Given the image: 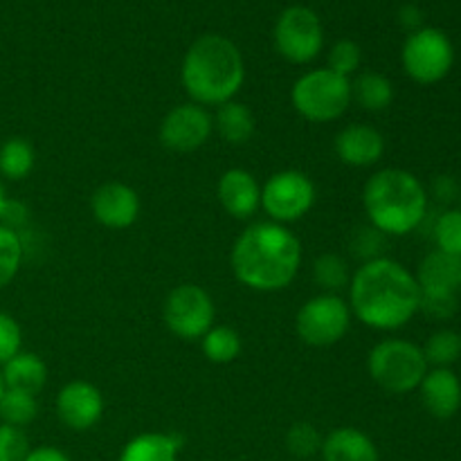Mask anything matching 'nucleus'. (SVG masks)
I'll return each instance as SVG.
<instances>
[{
    "instance_id": "0eeeda50",
    "label": "nucleus",
    "mask_w": 461,
    "mask_h": 461,
    "mask_svg": "<svg viewBox=\"0 0 461 461\" xmlns=\"http://www.w3.org/2000/svg\"><path fill=\"white\" fill-rule=\"evenodd\" d=\"M351 327L349 302L338 293H320L300 306L295 315V331L304 345L324 349L347 336Z\"/></svg>"
},
{
    "instance_id": "5701e85b",
    "label": "nucleus",
    "mask_w": 461,
    "mask_h": 461,
    "mask_svg": "<svg viewBox=\"0 0 461 461\" xmlns=\"http://www.w3.org/2000/svg\"><path fill=\"white\" fill-rule=\"evenodd\" d=\"M351 102L358 104L363 111L381 113L394 102V86L383 72L365 70L351 79Z\"/></svg>"
},
{
    "instance_id": "7c9ffc66",
    "label": "nucleus",
    "mask_w": 461,
    "mask_h": 461,
    "mask_svg": "<svg viewBox=\"0 0 461 461\" xmlns=\"http://www.w3.org/2000/svg\"><path fill=\"white\" fill-rule=\"evenodd\" d=\"M435 241L437 250L461 259V210H448L437 219Z\"/></svg>"
},
{
    "instance_id": "393cba45",
    "label": "nucleus",
    "mask_w": 461,
    "mask_h": 461,
    "mask_svg": "<svg viewBox=\"0 0 461 461\" xmlns=\"http://www.w3.org/2000/svg\"><path fill=\"white\" fill-rule=\"evenodd\" d=\"M201 349L203 356L210 360L212 365H230L239 358L243 349L241 336L234 331L232 327H212L205 336L201 338Z\"/></svg>"
},
{
    "instance_id": "72a5a7b5",
    "label": "nucleus",
    "mask_w": 461,
    "mask_h": 461,
    "mask_svg": "<svg viewBox=\"0 0 461 461\" xmlns=\"http://www.w3.org/2000/svg\"><path fill=\"white\" fill-rule=\"evenodd\" d=\"M30 450V439L23 428L0 423V461H25Z\"/></svg>"
},
{
    "instance_id": "39448f33",
    "label": "nucleus",
    "mask_w": 461,
    "mask_h": 461,
    "mask_svg": "<svg viewBox=\"0 0 461 461\" xmlns=\"http://www.w3.org/2000/svg\"><path fill=\"white\" fill-rule=\"evenodd\" d=\"M291 104L297 115L313 124L340 120L351 106V79L329 68H315L297 77L291 88Z\"/></svg>"
},
{
    "instance_id": "a878e982",
    "label": "nucleus",
    "mask_w": 461,
    "mask_h": 461,
    "mask_svg": "<svg viewBox=\"0 0 461 461\" xmlns=\"http://www.w3.org/2000/svg\"><path fill=\"white\" fill-rule=\"evenodd\" d=\"M313 282L318 284L324 293H338V295H340L342 288H349V282H351L349 264H347L340 255L327 252V255L315 259Z\"/></svg>"
},
{
    "instance_id": "c756f323",
    "label": "nucleus",
    "mask_w": 461,
    "mask_h": 461,
    "mask_svg": "<svg viewBox=\"0 0 461 461\" xmlns=\"http://www.w3.org/2000/svg\"><path fill=\"white\" fill-rule=\"evenodd\" d=\"M324 437L309 421H297L286 432V448L295 459H311L322 450Z\"/></svg>"
},
{
    "instance_id": "aec40b11",
    "label": "nucleus",
    "mask_w": 461,
    "mask_h": 461,
    "mask_svg": "<svg viewBox=\"0 0 461 461\" xmlns=\"http://www.w3.org/2000/svg\"><path fill=\"white\" fill-rule=\"evenodd\" d=\"M0 369H3L7 390L27 392V394L36 396L48 383V365L39 354H32V351H18Z\"/></svg>"
},
{
    "instance_id": "9b49d317",
    "label": "nucleus",
    "mask_w": 461,
    "mask_h": 461,
    "mask_svg": "<svg viewBox=\"0 0 461 461\" xmlns=\"http://www.w3.org/2000/svg\"><path fill=\"white\" fill-rule=\"evenodd\" d=\"M324 45V30L320 16L309 7L293 5L279 14L275 23V48L286 61L311 63Z\"/></svg>"
},
{
    "instance_id": "2eb2a0df",
    "label": "nucleus",
    "mask_w": 461,
    "mask_h": 461,
    "mask_svg": "<svg viewBox=\"0 0 461 461\" xmlns=\"http://www.w3.org/2000/svg\"><path fill=\"white\" fill-rule=\"evenodd\" d=\"M333 151L342 165L367 169L376 165L385 153V138L381 131L369 124H349L336 135Z\"/></svg>"
},
{
    "instance_id": "a211bd4d",
    "label": "nucleus",
    "mask_w": 461,
    "mask_h": 461,
    "mask_svg": "<svg viewBox=\"0 0 461 461\" xmlns=\"http://www.w3.org/2000/svg\"><path fill=\"white\" fill-rule=\"evenodd\" d=\"M320 453L324 461H381L372 437L349 426L329 432Z\"/></svg>"
},
{
    "instance_id": "58836bf2",
    "label": "nucleus",
    "mask_w": 461,
    "mask_h": 461,
    "mask_svg": "<svg viewBox=\"0 0 461 461\" xmlns=\"http://www.w3.org/2000/svg\"><path fill=\"white\" fill-rule=\"evenodd\" d=\"M399 21L401 25L405 27V30H410V34L417 30H421V12H419V7H414V5H405V7H401L399 12Z\"/></svg>"
},
{
    "instance_id": "f3484780",
    "label": "nucleus",
    "mask_w": 461,
    "mask_h": 461,
    "mask_svg": "<svg viewBox=\"0 0 461 461\" xmlns=\"http://www.w3.org/2000/svg\"><path fill=\"white\" fill-rule=\"evenodd\" d=\"M421 401L435 419H450L461 408V381L450 367H432L423 376Z\"/></svg>"
},
{
    "instance_id": "473e14b6",
    "label": "nucleus",
    "mask_w": 461,
    "mask_h": 461,
    "mask_svg": "<svg viewBox=\"0 0 461 461\" xmlns=\"http://www.w3.org/2000/svg\"><path fill=\"white\" fill-rule=\"evenodd\" d=\"M351 255L358 257L363 264L374 259H381L383 250H385V234L381 230H376L374 225H365V228H358L351 237Z\"/></svg>"
},
{
    "instance_id": "ddd939ff",
    "label": "nucleus",
    "mask_w": 461,
    "mask_h": 461,
    "mask_svg": "<svg viewBox=\"0 0 461 461\" xmlns=\"http://www.w3.org/2000/svg\"><path fill=\"white\" fill-rule=\"evenodd\" d=\"M54 408L63 426L75 432H86L102 421L106 401L102 390L93 383L72 381L59 390Z\"/></svg>"
},
{
    "instance_id": "f257e3e1",
    "label": "nucleus",
    "mask_w": 461,
    "mask_h": 461,
    "mask_svg": "<svg viewBox=\"0 0 461 461\" xmlns=\"http://www.w3.org/2000/svg\"><path fill=\"white\" fill-rule=\"evenodd\" d=\"M421 288L399 261L381 257L356 268L349 282L351 315L376 331H396L419 313Z\"/></svg>"
},
{
    "instance_id": "2f4dec72",
    "label": "nucleus",
    "mask_w": 461,
    "mask_h": 461,
    "mask_svg": "<svg viewBox=\"0 0 461 461\" xmlns=\"http://www.w3.org/2000/svg\"><path fill=\"white\" fill-rule=\"evenodd\" d=\"M360 59H363L360 45L356 41L342 39L333 43V48L329 50L327 68L336 72V75L351 79V75H356V70L360 68Z\"/></svg>"
},
{
    "instance_id": "4468645a",
    "label": "nucleus",
    "mask_w": 461,
    "mask_h": 461,
    "mask_svg": "<svg viewBox=\"0 0 461 461\" xmlns=\"http://www.w3.org/2000/svg\"><path fill=\"white\" fill-rule=\"evenodd\" d=\"M90 210H93L95 221L104 228L126 230L140 219L142 203L131 185L104 183L90 196Z\"/></svg>"
},
{
    "instance_id": "4c0bfd02",
    "label": "nucleus",
    "mask_w": 461,
    "mask_h": 461,
    "mask_svg": "<svg viewBox=\"0 0 461 461\" xmlns=\"http://www.w3.org/2000/svg\"><path fill=\"white\" fill-rule=\"evenodd\" d=\"M25 461H70V457L54 446H39V448L30 450Z\"/></svg>"
},
{
    "instance_id": "e433bc0d",
    "label": "nucleus",
    "mask_w": 461,
    "mask_h": 461,
    "mask_svg": "<svg viewBox=\"0 0 461 461\" xmlns=\"http://www.w3.org/2000/svg\"><path fill=\"white\" fill-rule=\"evenodd\" d=\"M0 223L18 232V230L27 223V207L18 201H7V205H5L3 210V216H0Z\"/></svg>"
},
{
    "instance_id": "6ab92c4d",
    "label": "nucleus",
    "mask_w": 461,
    "mask_h": 461,
    "mask_svg": "<svg viewBox=\"0 0 461 461\" xmlns=\"http://www.w3.org/2000/svg\"><path fill=\"white\" fill-rule=\"evenodd\" d=\"M417 277L421 293H457L461 277V259L448 252L432 250L419 266Z\"/></svg>"
},
{
    "instance_id": "1a4fd4ad",
    "label": "nucleus",
    "mask_w": 461,
    "mask_h": 461,
    "mask_svg": "<svg viewBox=\"0 0 461 461\" xmlns=\"http://www.w3.org/2000/svg\"><path fill=\"white\" fill-rule=\"evenodd\" d=\"M315 203V185L304 171L284 169L261 187V210L273 223L288 225L304 219Z\"/></svg>"
},
{
    "instance_id": "6e6552de",
    "label": "nucleus",
    "mask_w": 461,
    "mask_h": 461,
    "mask_svg": "<svg viewBox=\"0 0 461 461\" xmlns=\"http://www.w3.org/2000/svg\"><path fill=\"white\" fill-rule=\"evenodd\" d=\"M401 63H403L405 75L417 84H439L453 70V43L437 27H421L405 39Z\"/></svg>"
},
{
    "instance_id": "20e7f679",
    "label": "nucleus",
    "mask_w": 461,
    "mask_h": 461,
    "mask_svg": "<svg viewBox=\"0 0 461 461\" xmlns=\"http://www.w3.org/2000/svg\"><path fill=\"white\" fill-rule=\"evenodd\" d=\"M363 205L369 225L390 237L414 232L428 214L421 180L405 169H381L365 183Z\"/></svg>"
},
{
    "instance_id": "c9c22d12",
    "label": "nucleus",
    "mask_w": 461,
    "mask_h": 461,
    "mask_svg": "<svg viewBox=\"0 0 461 461\" xmlns=\"http://www.w3.org/2000/svg\"><path fill=\"white\" fill-rule=\"evenodd\" d=\"M419 311L430 320H450L457 313V293H421Z\"/></svg>"
},
{
    "instance_id": "dca6fc26",
    "label": "nucleus",
    "mask_w": 461,
    "mask_h": 461,
    "mask_svg": "<svg viewBox=\"0 0 461 461\" xmlns=\"http://www.w3.org/2000/svg\"><path fill=\"white\" fill-rule=\"evenodd\" d=\"M216 196L221 207L228 212L232 219L246 221L257 214L261 207V187L255 176L246 169H228L219 178L216 185Z\"/></svg>"
},
{
    "instance_id": "b1692460",
    "label": "nucleus",
    "mask_w": 461,
    "mask_h": 461,
    "mask_svg": "<svg viewBox=\"0 0 461 461\" xmlns=\"http://www.w3.org/2000/svg\"><path fill=\"white\" fill-rule=\"evenodd\" d=\"M36 165V151L30 140L7 138L0 144V178L18 183L32 174Z\"/></svg>"
},
{
    "instance_id": "cd10ccee",
    "label": "nucleus",
    "mask_w": 461,
    "mask_h": 461,
    "mask_svg": "<svg viewBox=\"0 0 461 461\" xmlns=\"http://www.w3.org/2000/svg\"><path fill=\"white\" fill-rule=\"evenodd\" d=\"M25 257L21 232L0 223V291L16 279Z\"/></svg>"
},
{
    "instance_id": "f704fd0d",
    "label": "nucleus",
    "mask_w": 461,
    "mask_h": 461,
    "mask_svg": "<svg viewBox=\"0 0 461 461\" xmlns=\"http://www.w3.org/2000/svg\"><path fill=\"white\" fill-rule=\"evenodd\" d=\"M23 351V331L16 318L0 311V367Z\"/></svg>"
},
{
    "instance_id": "bb28decb",
    "label": "nucleus",
    "mask_w": 461,
    "mask_h": 461,
    "mask_svg": "<svg viewBox=\"0 0 461 461\" xmlns=\"http://www.w3.org/2000/svg\"><path fill=\"white\" fill-rule=\"evenodd\" d=\"M39 414V403L34 394L18 390H5L0 396V423H7L14 428H25Z\"/></svg>"
},
{
    "instance_id": "7ed1b4c3",
    "label": "nucleus",
    "mask_w": 461,
    "mask_h": 461,
    "mask_svg": "<svg viewBox=\"0 0 461 461\" xmlns=\"http://www.w3.org/2000/svg\"><path fill=\"white\" fill-rule=\"evenodd\" d=\"M246 79V66L237 45L221 34H205L189 45L180 68L185 93L198 106L232 102Z\"/></svg>"
},
{
    "instance_id": "ea45409f",
    "label": "nucleus",
    "mask_w": 461,
    "mask_h": 461,
    "mask_svg": "<svg viewBox=\"0 0 461 461\" xmlns=\"http://www.w3.org/2000/svg\"><path fill=\"white\" fill-rule=\"evenodd\" d=\"M7 192H5V185H3V180H0V216H3V210H5V205H7Z\"/></svg>"
},
{
    "instance_id": "a19ab883",
    "label": "nucleus",
    "mask_w": 461,
    "mask_h": 461,
    "mask_svg": "<svg viewBox=\"0 0 461 461\" xmlns=\"http://www.w3.org/2000/svg\"><path fill=\"white\" fill-rule=\"evenodd\" d=\"M5 390H7V387H5V378H3V369H0V396L5 394Z\"/></svg>"
},
{
    "instance_id": "412c9836",
    "label": "nucleus",
    "mask_w": 461,
    "mask_h": 461,
    "mask_svg": "<svg viewBox=\"0 0 461 461\" xmlns=\"http://www.w3.org/2000/svg\"><path fill=\"white\" fill-rule=\"evenodd\" d=\"M183 437L176 432H142L122 448L120 461H178Z\"/></svg>"
},
{
    "instance_id": "f8f14e48",
    "label": "nucleus",
    "mask_w": 461,
    "mask_h": 461,
    "mask_svg": "<svg viewBox=\"0 0 461 461\" xmlns=\"http://www.w3.org/2000/svg\"><path fill=\"white\" fill-rule=\"evenodd\" d=\"M212 131H214V122H212V115L207 113V108L187 102L171 108L162 117L158 138H160L162 147L169 149V151L192 153L205 147Z\"/></svg>"
},
{
    "instance_id": "79ce46f5",
    "label": "nucleus",
    "mask_w": 461,
    "mask_h": 461,
    "mask_svg": "<svg viewBox=\"0 0 461 461\" xmlns=\"http://www.w3.org/2000/svg\"><path fill=\"white\" fill-rule=\"evenodd\" d=\"M459 288H461V277H459Z\"/></svg>"
},
{
    "instance_id": "4be33fe9",
    "label": "nucleus",
    "mask_w": 461,
    "mask_h": 461,
    "mask_svg": "<svg viewBox=\"0 0 461 461\" xmlns=\"http://www.w3.org/2000/svg\"><path fill=\"white\" fill-rule=\"evenodd\" d=\"M212 122H214V131L221 135V140L232 144V147H241V144L250 142L257 129L252 111L246 104L237 102V99L221 104Z\"/></svg>"
},
{
    "instance_id": "9d476101",
    "label": "nucleus",
    "mask_w": 461,
    "mask_h": 461,
    "mask_svg": "<svg viewBox=\"0 0 461 461\" xmlns=\"http://www.w3.org/2000/svg\"><path fill=\"white\" fill-rule=\"evenodd\" d=\"M162 318L167 329L180 340H201L214 327L216 306L203 286L180 284L167 295Z\"/></svg>"
},
{
    "instance_id": "c85d7f7f",
    "label": "nucleus",
    "mask_w": 461,
    "mask_h": 461,
    "mask_svg": "<svg viewBox=\"0 0 461 461\" xmlns=\"http://www.w3.org/2000/svg\"><path fill=\"white\" fill-rule=\"evenodd\" d=\"M428 365L432 367H450L461 358V336L453 329H439L432 333L421 347Z\"/></svg>"
},
{
    "instance_id": "f03ea898",
    "label": "nucleus",
    "mask_w": 461,
    "mask_h": 461,
    "mask_svg": "<svg viewBox=\"0 0 461 461\" xmlns=\"http://www.w3.org/2000/svg\"><path fill=\"white\" fill-rule=\"evenodd\" d=\"M230 266L237 282L250 291H284L302 266V243L286 225L273 221L252 223L234 241Z\"/></svg>"
},
{
    "instance_id": "423d86ee",
    "label": "nucleus",
    "mask_w": 461,
    "mask_h": 461,
    "mask_svg": "<svg viewBox=\"0 0 461 461\" xmlns=\"http://www.w3.org/2000/svg\"><path fill=\"white\" fill-rule=\"evenodd\" d=\"M428 367L430 365L421 347L401 338L378 342L367 356L369 376L387 394H410L419 390Z\"/></svg>"
}]
</instances>
